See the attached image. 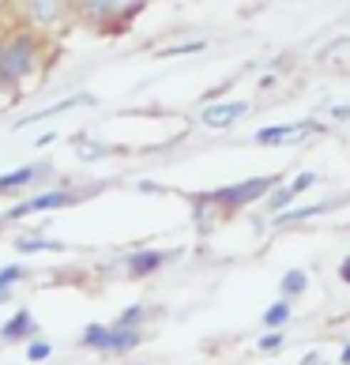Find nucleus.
Segmentation results:
<instances>
[{
  "instance_id": "obj_1",
  "label": "nucleus",
  "mask_w": 350,
  "mask_h": 365,
  "mask_svg": "<svg viewBox=\"0 0 350 365\" xmlns=\"http://www.w3.org/2000/svg\"><path fill=\"white\" fill-rule=\"evenodd\" d=\"M31 68H34V42L31 38L0 42V79H4V83H16V79H23Z\"/></svg>"
},
{
  "instance_id": "obj_2",
  "label": "nucleus",
  "mask_w": 350,
  "mask_h": 365,
  "mask_svg": "<svg viewBox=\"0 0 350 365\" xmlns=\"http://www.w3.org/2000/svg\"><path fill=\"white\" fill-rule=\"evenodd\" d=\"M272 185H275V178H252V181L234 185V188H219L215 200H219V204H230V207H241V204H249V200H260L264 192H272Z\"/></svg>"
},
{
  "instance_id": "obj_3",
  "label": "nucleus",
  "mask_w": 350,
  "mask_h": 365,
  "mask_svg": "<svg viewBox=\"0 0 350 365\" xmlns=\"http://www.w3.org/2000/svg\"><path fill=\"white\" fill-rule=\"evenodd\" d=\"M68 4H72V0H26V11H31L34 23L49 26V23H57L64 11H68Z\"/></svg>"
},
{
  "instance_id": "obj_4",
  "label": "nucleus",
  "mask_w": 350,
  "mask_h": 365,
  "mask_svg": "<svg viewBox=\"0 0 350 365\" xmlns=\"http://www.w3.org/2000/svg\"><path fill=\"white\" fill-rule=\"evenodd\" d=\"M64 204H72V196H68V192H46V196H34V200H26V204L11 207L8 215H11V219H19V215H31V211H46V207H64Z\"/></svg>"
},
{
  "instance_id": "obj_5",
  "label": "nucleus",
  "mask_w": 350,
  "mask_h": 365,
  "mask_svg": "<svg viewBox=\"0 0 350 365\" xmlns=\"http://www.w3.org/2000/svg\"><path fill=\"white\" fill-rule=\"evenodd\" d=\"M249 106L245 102H230V106H211V110H204V125L211 128H222V125H230L234 117H241Z\"/></svg>"
},
{
  "instance_id": "obj_6",
  "label": "nucleus",
  "mask_w": 350,
  "mask_h": 365,
  "mask_svg": "<svg viewBox=\"0 0 350 365\" xmlns=\"http://www.w3.org/2000/svg\"><path fill=\"white\" fill-rule=\"evenodd\" d=\"M31 331H34L31 313H16V317L4 324V328H0V335H4V339H23V335H31Z\"/></svg>"
},
{
  "instance_id": "obj_7",
  "label": "nucleus",
  "mask_w": 350,
  "mask_h": 365,
  "mask_svg": "<svg viewBox=\"0 0 350 365\" xmlns=\"http://www.w3.org/2000/svg\"><path fill=\"white\" fill-rule=\"evenodd\" d=\"M313 181H316L313 173H302V178L294 181V185H287V188H279V192L272 196V207H282V204H287V200H294V196H298V192H305V188L313 185Z\"/></svg>"
},
{
  "instance_id": "obj_8",
  "label": "nucleus",
  "mask_w": 350,
  "mask_h": 365,
  "mask_svg": "<svg viewBox=\"0 0 350 365\" xmlns=\"http://www.w3.org/2000/svg\"><path fill=\"white\" fill-rule=\"evenodd\" d=\"M158 264H163V252H136V256H128V272L132 275H147V272H155Z\"/></svg>"
},
{
  "instance_id": "obj_9",
  "label": "nucleus",
  "mask_w": 350,
  "mask_h": 365,
  "mask_svg": "<svg viewBox=\"0 0 350 365\" xmlns=\"http://www.w3.org/2000/svg\"><path fill=\"white\" fill-rule=\"evenodd\" d=\"M298 132H302V125H275V128L257 132V140H260V143H282V140L298 136Z\"/></svg>"
},
{
  "instance_id": "obj_10",
  "label": "nucleus",
  "mask_w": 350,
  "mask_h": 365,
  "mask_svg": "<svg viewBox=\"0 0 350 365\" xmlns=\"http://www.w3.org/2000/svg\"><path fill=\"white\" fill-rule=\"evenodd\" d=\"M83 11L91 19H105V16H117V0H83Z\"/></svg>"
},
{
  "instance_id": "obj_11",
  "label": "nucleus",
  "mask_w": 350,
  "mask_h": 365,
  "mask_svg": "<svg viewBox=\"0 0 350 365\" xmlns=\"http://www.w3.org/2000/svg\"><path fill=\"white\" fill-rule=\"evenodd\" d=\"M38 249L64 252V245H61V241H46V237H23V241H19V252H38Z\"/></svg>"
},
{
  "instance_id": "obj_12",
  "label": "nucleus",
  "mask_w": 350,
  "mask_h": 365,
  "mask_svg": "<svg viewBox=\"0 0 350 365\" xmlns=\"http://www.w3.org/2000/svg\"><path fill=\"white\" fill-rule=\"evenodd\" d=\"M287 320H290V305H287V302H279V305H272V309L264 313L267 328H279V324H287Z\"/></svg>"
},
{
  "instance_id": "obj_13",
  "label": "nucleus",
  "mask_w": 350,
  "mask_h": 365,
  "mask_svg": "<svg viewBox=\"0 0 350 365\" xmlns=\"http://www.w3.org/2000/svg\"><path fill=\"white\" fill-rule=\"evenodd\" d=\"M34 166H26V170H16V173H4V178H0V188H19V185H26L34 178Z\"/></svg>"
},
{
  "instance_id": "obj_14",
  "label": "nucleus",
  "mask_w": 350,
  "mask_h": 365,
  "mask_svg": "<svg viewBox=\"0 0 350 365\" xmlns=\"http://www.w3.org/2000/svg\"><path fill=\"white\" fill-rule=\"evenodd\" d=\"M305 290V272H290L282 279V294H302Z\"/></svg>"
},
{
  "instance_id": "obj_15",
  "label": "nucleus",
  "mask_w": 350,
  "mask_h": 365,
  "mask_svg": "<svg viewBox=\"0 0 350 365\" xmlns=\"http://www.w3.org/2000/svg\"><path fill=\"white\" fill-rule=\"evenodd\" d=\"M49 354H53L49 343H31V346H26V358H31V361H46Z\"/></svg>"
},
{
  "instance_id": "obj_16",
  "label": "nucleus",
  "mask_w": 350,
  "mask_h": 365,
  "mask_svg": "<svg viewBox=\"0 0 350 365\" xmlns=\"http://www.w3.org/2000/svg\"><path fill=\"white\" fill-rule=\"evenodd\" d=\"M26 272H23V267H0V290H4V287H11V282H19Z\"/></svg>"
},
{
  "instance_id": "obj_17",
  "label": "nucleus",
  "mask_w": 350,
  "mask_h": 365,
  "mask_svg": "<svg viewBox=\"0 0 350 365\" xmlns=\"http://www.w3.org/2000/svg\"><path fill=\"white\" fill-rule=\"evenodd\" d=\"M200 49H204L200 42H188V46H173V49H166L163 57H177V53H200Z\"/></svg>"
},
{
  "instance_id": "obj_18",
  "label": "nucleus",
  "mask_w": 350,
  "mask_h": 365,
  "mask_svg": "<svg viewBox=\"0 0 350 365\" xmlns=\"http://www.w3.org/2000/svg\"><path fill=\"white\" fill-rule=\"evenodd\" d=\"M260 346H264V350H275V346H282V335H279V331L264 335V339H260Z\"/></svg>"
},
{
  "instance_id": "obj_19",
  "label": "nucleus",
  "mask_w": 350,
  "mask_h": 365,
  "mask_svg": "<svg viewBox=\"0 0 350 365\" xmlns=\"http://www.w3.org/2000/svg\"><path fill=\"white\" fill-rule=\"evenodd\" d=\"M143 4V0H117V11H120V16H128V11H136Z\"/></svg>"
},
{
  "instance_id": "obj_20",
  "label": "nucleus",
  "mask_w": 350,
  "mask_h": 365,
  "mask_svg": "<svg viewBox=\"0 0 350 365\" xmlns=\"http://www.w3.org/2000/svg\"><path fill=\"white\" fill-rule=\"evenodd\" d=\"M143 317V309H128L125 317H120V324H132V328H136V320Z\"/></svg>"
},
{
  "instance_id": "obj_21",
  "label": "nucleus",
  "mask_w": 350,
  "mask_h": 365,
  "mask_svg": "<svg viewBox=\"0 0 350 365\" xmlns=\"http://www.w3.org/2000/svg\"><path fill=\"white\" fill-rule=\"evenodd\" d=\"M343 279H346V282H350V260H346V264H343Z\"/></svg>"
},
{
  "instance_id": "obj_22",
  "label": "nucleus",
  "mask_w": 350,
  "mask_h": 365,
  "mask_svg": "<svg viewBox=\"0 0 350 365\" xmlns=\"http://www.w3.org/2000/svg\"><path fill=\"white\" fill-rule=\"evenodd\" d=\"M343 365H350V343H346V350H343Z\"/></svg>"
}]
</instances>
